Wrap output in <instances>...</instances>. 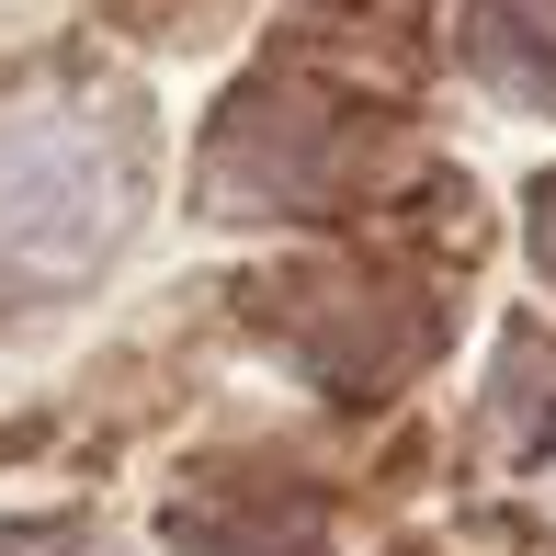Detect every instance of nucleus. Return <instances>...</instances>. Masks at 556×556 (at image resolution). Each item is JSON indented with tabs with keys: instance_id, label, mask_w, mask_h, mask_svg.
Returning a JSON list of instances; mask_svg holds the SVG:
<instances>
[{
	"instance_id": "obj_2",
	"label": "nucleus",
	"mask_w": 556,
	"mask_h": 556,
	"mask_svg": "<svg viewBox=\"0 0 556 556\" xmlns=\"http://www.w3.org/2000/svg\"><path fill=\"white\" fill-rule=\"evenodd\" d=\"M216 170H227L216 193H239V205H318V193L352 182V114L295 91V80H273V91H250L227 114Z\"/></svg>"
},
{
	"instance_id": "obj_5",
	"label": "nucleus",
	"mask_w": 556,
	"mask_h": 556,
	"mask_svg": "<svg viewBox=\"0 0 556 556\" xmlns=\"http://www.w3.org/2000/svg\"><path fill=\"white\" fill-rule=\"evenodd\" d=\"M534 262L556 273V170H545V182H534Z\"/></svg>"
},
{
	"instance_id": "obj_4",
	"label": "nucleus",
	"mask_w": 556,
	"mask_h": 556,
	"mask_svg": "<svg viewBox=\"0 0 556 556\" xmlns=\"http://www.w3.org/2000/svg\"><path fill=\"white\" fill-rule=\"evenodd\" d=\"M477 58L511 68L500 91H522V103H556V46H522V23H511V12H477Z\"/></svg>"
},
{
	"instance_id": "obj_3",
	"label": "nucleus",
	"mask_w": 556,
	"mask_h": 556,
	"mask_svg": "<svg viewBox=\"0 0 556 556\" xmlns=\"http://www.w3.org/2000/svg\"><path fill=\"white\" fill-rule=\"evenodd\" d=\"M182 556H318V500H285V489L182 500Z\"/></svg>"
},
{
	"instance_id": "obj_1",
	"label": "nucleus",
	"mask_w": 556,
	"mask_h": 556,
	"mask_svg": "<svg viewBox=\"0 0 556 556\" xmlns=\"http://www.w3.org/2000/svg\"><path fill=\"white\" fill-rule=\"evenodd\" d=\"M125 205H137V170H125V137L91 103L0 114V307L80 285L114 250Z\"/></svg>"
}]
</instances>
